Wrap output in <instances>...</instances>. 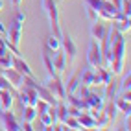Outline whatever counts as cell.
<instances>
[{
    "label": "cell",
    "mask_w": 131,
    "mask_h": 131,
    "mask_svg": "<svg viewBox=\"0 0 131 131\" xmlns=\"http://www.w3.org/2000/svg\"><path fill=\"white\" fill-rule=\"evenodd\" d=\"M41 6L45 9L48 17V24H50V33L54 37L61 39V28H59V9H57V0H41Z\"/></svg>",
    "instance_id": "obj_1"
},
{
    "label": "cell",
    "mask_w": 131,
    "mask_h": 131,
    "mask_svg": "<svg viewBox=\"0 0 131 131\" xmlns=\"http://www.w3.org/2000/svg\"><path fill=\"white\" fill-rule=\"evenodd\" d=\"M24 20H26V15L22 13V11H19L17 13V17L9 22V26H7V42H11V45H15V46H19V42H20V39H22V24H24Z\"/></svg>",
    "instance_id": "obj_2"
},
{
    "label": "cell",
    "mask_w": 131,
    "mask_h": 131,
    "mask_svg": "<svg viewBox=\"0 0 131 131\" xmlns=\"http://www.w3.org/2000/svg\"><path fill=\"white\" fill-rule=\"evenodd\" d=\"M45 87L54 94V98L59 102V100H65V96H67V91H65V83L63 80H61V76L56 74V76H48V80L45 83Z\"/></svg>",
    "instance_id": "obj_3"
},
{
    "label": "cell",
    "mask_w": 131,
    "mask_h": 131,
    "mask_svg": "<svg viewBox=\"0 0 131 131\" xmlns=\"http://www.w3.org/2000/svg\"><path fill=\"white\" fill-rule=\"evenodd\" d=\"M87 63H89V67H92V68L102 65V46H100V41L91 39L89 52H87Z\"/></svg>",
    "instance_id": "obj_4"
},
{
    "label": "cell",
    "mask_w": 131,
    "mask_h": 131,
    "mask_svg": "<svg viewBox=\"0 0 131 131\" xmlns=\"http://www.w3.org/2000/svg\"><path fill=\"white\" fill-rule=\"evenodd\" d=\"M61 50H63V54L67 57V63H72L76 59V54H78V46L74 39L68 35V33H61Z\"/></svg>",
    "instance_id": "obj_5"
},
{
    "label": "cell",
    "mask_w": 131,
    "mask_h": 131,
    "mask_svg": "<svg viewBox=\"0 0 131 131\" xmlns=\"http://www.w3.org/2000/svg\"><path fill=\"white\" fill-rule=\"evenodd\" d=\"M0 124H2V127L6 131H19L20 129V122L11 113V109H0Z\"/></svg>",
    "instance_id": "obj_6"
},
{
    "label": "cell",
    "mask_w": 131,
    "mask_h": 131,
    "mask_svg": "<svg viewBox=\"0 0 131 131\" xmlns=\"http://www.w3.org/2000/svg\"><path fill=\"white\" fill-rule=\"evenodd\" d=\"M2 74L6 76V80L9 81V85H11L13 91H19L20 87H22V78H24V76H22L20 72H17L15 68H11V67H9V68H4Z\"/></svg>",
    "instance_id": "obj_7"
},
{
    "label": "cell",
    "mask_w": 131,
    "mask_h": 131,
    "mask_svg": "<svg viewBox=\"0 0 131 131\" xmlns=\"http://www.w3.org/2000/svg\"><path fill=\"white\" fill-rule=\"evenodd\" d=\"M11 68H15V70L20 72L22 76H33V70L30 68V65L26 63L20 56H15L13 54V57H11Z\"/></svg>",
    "instance_id": "obj_8"
},
{
    "label": "cell",
    "mask_w": 131,
    "mask_h": 131,
    "mask_svg": "<svg viewBox=\"0 0 131 131\" xmlns=\"http://www.w3.org/2000/svg\"><path fill=\"white\" fill-rule=\"evenodd\" d=\"M52 63H54V68H56V72L57 74H63L65 72V68H67V57L63 54V50H56L54 52V56H52Z\"/></svg>",
    "instance_id": "obj_9"
},
{
    "label": "cell",
    "mask_w": 131,
    "mask_h": 131,
    "mask_svg": "<svg viewBox=\"0 0 131 131\" xmlns=\"http://www.w3.org/2000/svg\"><path fill=\"white\" fill-rule=\"evenodd\" d=\"M91 35H92V39H96V41H102L103 37L107 35V26L103 24L102 20L91 22Z\"/></svg>",
    "instance_id": "obj_10"
},
{
    "label": "cell",
    "mask_w": 131,
    "mask_h": 131,
    "mask_svg": "<svg viewBox=\"0 0 131 131\" xmlns=\"http://www.w3.org/2000/svg\"><path fill=\"white\" fill-rule=\"evenodd\" d=\"M111 52H113V57L115 59H124L126 57V39L120 37L115 42H111ZM113 59V61H115Z\"/></svg>",
    "instance_id": "obj_11"
},
{
    "label": "cell",
    "mask_w": 131,
    "mask_h": 131,
    "mask_svg": "<svg viewBox=\"0 0 131 131\" xmlns=\"http://www.w3.org/2000/svg\"><path fill=\"white\" fill-rule=\"evenodd\" d=\"M15 102V92L11 89L0 91V109H11Z\"/></svg>",
    "instance_id": "obj_12"
},
{
    "label": "cell",
    "mask_w": 131,
    "mask_h": 131,
    "mask_svg": "<svg viewBox=\"0 0 131 131\" xmlns=\"http://www.w3.org/2000/svg\"><path fill=\"white\" fill-rule=\"evenodd\" d=\"M113 102H115V105H116V109L120 113H124V116H129L131 115V100L124 98V96L120 94V96H115Z\"/></svg>",
    "instance_id": "obj_13"
},
{
    "label": "cell",
    "mask_w": 131,
    "mask_h": 131,
    "mask_svg": "<svg viewBox=\"0 0 131 131\" xmlns=\"http://www.w3.org/2000/svg\"><path fill=\"white\" fill-rule=\"evenodd\" d=\"M76 118L80 120V124H81L83 129H96V118L92 115H89L87 111H81Z\"/></svg>",
    "instance_id": "obj_14"
},
{
    "label": "cell",
    "mask_w": 131,
    "mask_h": 131,
    "mask_svg": "<svg viewBox=\"0 0 131 131\" xmlns=\"http://www.w3.org/2000/svg\"><path fill=\"white\" fill-rule=\"evenodd\" d=\"M22 122H35L37 120V111L33 105H22V115H20Z\"/></svg>",
    "instance_id": "obj_15"
},
{
    "label": "cell",
    "mask_w": 131,
    "mask_h": 131,
    "mask_svg": "<svg viewBox=\"0 0 131 131\" xmlns=\"http://www.w3.org/2000/svg\"><path fill=\"white\" fill-rule=\"evenodd\" d=\"M111 26H115V28L118 31H122V33H129V30H131V19H129V17H122V19H118V20H113Z\"/></svg>",
    "instance_id": "obj_16"
},
{
    "label": "cell",
    "mask_w": 131,
    "mask_h": 131,
    "mask_svg": "<svg viewBox=\"0 0 131 131\" xmlns=\"http://www.w3.org/2000/svg\"><path fill=\"white\" fill-rule=\"evenodd\" d=\"M92 80H94V68H85L83 72H80V83L85 87H92Z\"/></svg>",
    "instance_id": "obj_17"
},
{
    "label": "cell",
    "mask_w": 131,
    "mask_h": 131,
    "mask_svg": "<svg viewBox=\"0 0 131 131\" xmlns=\"http://www.w3.org/2000/svg\"><path fill=\"white\" fill-rule=\"evenodd\" d=\"M102 111L105 113V116H107V118H109L111 122L116 118V113H118V109H116V105H115V102H113V100H107L105 103H103Z\"/></svg>",
    "instance_id": "obj_18"
},
{
    "label": "cell",
    "mask_w": 131,
    "mask_h": 131,
    "mask_svg": "<svg viewBox=\"0 0 131 131\" xmlns=\"http://www.w3.org/2000/svg\"><path fill=\"white\" fill-rule=\"evenodd\" d=\"M116 94H118V85L113 81V78H111V80L105 83V92H103V98H105V100H113Z\"/></svg>",
    "instance_id": "obj_19"
},
{
    "label": "cell",
    "mask_w": 131,
    "mask_h": 131,
    "mask_svg": "<svg viewBox=\"0 0 131 131\" xmlns=\"http://www.w3.org/2000/svg\"><path fill=\"white\" fill-rule=\"evenodd\" d=\"M78 87H80V72H76L74 76H70L68 83H65V91L67 92H76Z\"/></svg>",
    "instance_id": "obj_20"
},
{
    "label": "cell",
    "mask_w": 131,
    "mask_h": 131,
    "mask_svg": "<svg viewBox=\"0 0 131 131\" xmlns=\"http://www.w3.org/2000/svg\"><path fill=\"white\" fill-rule=\"evenodd\" d=\"M46 48H48L50 52H56V50H59V48H61V39L54 37V35L50 33V35H48V39H46Z\"/></svg>",
    "instance_id": "obj_21"
},
{
    "label": "cell",
    "mask_w": 131,
    "mask_h": 131,
    "mask_svg": "<svg viewBox=\"0 0 131 131\" xmlns=\"http://www.w3.org/2000/svg\"><path fill=\"white\" fill-rule=\"evenodd\" d=\"M122 74H124V72H122ZM129 89H131V74L127 70V74H124V78H122V83L118 85V92H126Z\"/></svg>",
    "instance_id": "obj_22"
},
{
    "label": "cell",
    "mask_w": 131,
    "mask_h": 131,
    "mask_svg": "<svg viewBox=\"0 0 131 131\" xmlns=\"http://www.w3.org/2000/svg\"><path fill=\"white\" fill-rule=\"evenodd\" d=\"M65 126H67L68 129H76V131L83 129V127H81V124H80V120H78L76 116H70V115H68V118L65 120Z\"/></svg>",
    "instance_id": "obj_23"
},
{
    "label": "cell",
    "mask_w": 131,
    "mask_h": 131,
    "mask_svg": "<svg viewBox=\"0 0 131 131\" xmlns=\"http://www.w3.org/2000/svg\"><path fill=\"white\" fill-rule=\"evenodd\" d=\"M118 11L126 17H131V0H122L118 6Z\"/></svg>",
    "instance_id": "obj_24"
},
{
    "label": "cell",
    "mask_w": 131,
    "mask_h": 131,
    "mask_svg": "<svg viewBox=\"0 0 131 131\" xmlns=\"http://www.w3.org/2000/svg\"><path fill=\"white\" fill-rule=\"evenodd\" d=\"M48 107H50V103L39 98V100H37V103H35V111H37V116H39V115H42V113H46V111H48Z\"/></svg>",
    "instance_id": "obj_25"
},
{
    "label": "cell",
    "mask_w": 131,
    "mask_h": 131,
    "mask_svg": "<svg viewBox=\"0 0 131 131\" xmlns=\"http://www.w3.org/2000/svg\"><path fill=\"white\" fill-rule=\"evenodd\" d=\"M11 57H13L11 52L2 54V56H0V67H2V68H9V67H11Z\"/></svg>",
    "instance_id": "obj_26"
},
{
    "label": "cell",
    "mask_w": 131,
    "mask_h": 131,
    "mask_svg": "<svg viewBox=\"0 0 131 131\" xmlns=\"http://www.w3.org/2000/svg\"><path fill=\"white\" fill-rule=\"evenodd\" d=\"M85 15H87V19H89L91 22L100 20V19H98V13H96V9H92V7H91V6H87V4H85Z\"/></svg>",
    "instance_id": "obj_27"
},
{
    "label": "cell",
    "mask_w": 131,
    "mask_h": 131,
    "mask_svg": "<svg viewBox=\"0 0 131 131\" xmlns=\"http://www.w3.org/2000/svg\"><path fill=\"white\" fill-rule=\"evenodd\" d=\"M6 89H11V85H9V81L6 80L4 74H0V91H6ZM11 91H13V89H11Z\"/></svg>",
    "instance_id": "obj_28"
},
{
    "label": "cell",
    "mask_w": 131,
    "mask_h": 131,
    "mask_svg": "<svg viewBox=\"0 0 131 131\" xmlns=\"http://www.w3.org/2000/svg\"><path fill=\"white\" fill-rule=\"evenodd\" d=\"M20 129H24V131H31V129H35V127H33L31 122H20Z\"/></svg>",
    "instance_id": "obj_29"
},
{
    "label": "cell",
    "mask_w": 131,
    "mask_h": 131,
    "mask_svg": "<svg viewBox=\"0 0 131 131\" xmlns=\"http://www.w3.org/2000/svg\"><path fill=\"white\" fill-rule=\"evenodd\" d=\"M0 35H2V37H6V35H7V28L4 26V22H2V20H0Z\"/></svg>",
    "instance_id": "obj_30"
},
{
    "label": "cell",
    "mask_w": 131,
    "mask_h": 131,
    "mask_svg": "<svg viewBox=\"0 0 131 131\" xmlns=\"http://www.w3.org/2000/svg\"><path fill=\"white\" fill-rule=\"evenodd\" d=\"M11 4H13L15 7H20V4H22V0H11Z\"/></svg>",
    "instance_id": "obj_31"
},
{
    "label": "cell",
    "mask_w": 131,
    "mask_h": 131,
    "mask_svg": "<svg viewBox=\"0 0 131 131\" xmlns=\"http://www.w3.org/2000/svg\"><path fill=\"white\" fill-rule=\"evenodd\" d=\"M4 45H6V39H4L2 35H0V46H4Z\"/></svg>",
    "instance_id": "obj_32"
},
{
    "label": "cell",
    "mask_w": 131,
    "mask_h": 131,
    "mask_svg": "<svg viewBox=\"0 0 131 131\" xmlns=\"http://www.w3.org/2000/svg\"><path fill=\"white\" fill-rule=\"evenodd\" d=\"M2 7H4V2H2V0H0V9H2Z\"/></svg>",
    "instance_id": "obj_33"
},
{
    "label": "cell",
    "mask_w": 131,
    "mask_h": 131,
    "mask_svg": "<svg viewBox=\"0 0 131 131\" xmlns=\"http://www.w3.org/2000/svg\"><path fill=\"white\" fill-rule=\"evenodd\" d=\"M2 72H4V68H2V67H0V74H2Z\"/></svg>",
    "instance_id": "obj_34"
}]
</instances>
